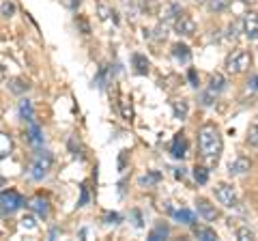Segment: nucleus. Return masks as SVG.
<instances>
[{
  "instance_id": "22",
  "label": "nucleus",
  "mask_w": 258,
  "mask_h": 241,
  "mask_svg": "<svg viewBox=\"0 0 258 241\" xmlns=\"http://www.w3.org/2000/svg\"><path fill=\"white\" fill-rule=\"evenodd\" d=\"M209 11L211 13H222L226 7H228V0H209Z\"/></svg>"
},
{
  "instance_id": "38",
  "label": "nucleus",
  "mask_w": 258,
  "mask_h": 241,
  "mask_svg": "<svg viewBox=\"0 0 258 241\" xmlns=\"http://www.w3.org/2000/svg\"><path fill=\"white\" fill-rule=\"evenodd\" d=\"M183 176H185V170H183V168H181V170H176V179H183Z\"/></svg>"
},
{
  "instance_id": "37",
  "label": "nucleus",
  "mask_w": 258,
  "mask_h": 241,
  "mask_svg": "<svg viewBox=\"0 0 258 241\" xmlns=\"http://www.w3.org/2000/svg\"><path fill=\"white\" fill-rule=\"evenodd\" d=\"M5 188H7V183H5L3 176H0V194H3V192H5Z\"/></svg>"
},
{
  "instance_id": "34",
  "label": "nucleus",
  "mask_w": 258,
  "mask_h": 241,
  "mask_svg": "<svg viewBox=\"0 0 258 241\" xmlns=\"http://www.w3.org/2000/svg\"><path fill=\"white\" fill-rule=\"evenodd\" d=\"M187 78H189V82H191V86H198V76H196V71H194V69H189V74H187Z\"/></svg>"
},
{
  "instance_id": "6",
  "label": "nucleus",
  "mask_w": 258,
  "mask_h": 241,
  "mask_svg": "<svg viewBox=\"0 0 258 241\" xmlns=\"http://www.w3.org/2000/svg\"><path fill=\"white\" fill-rule=\"evenodd\" d=\"M174 30L183 37H191L194 33H196V22H194L191 15L187 13H179L174 20Z\"/></svg>"
},
{
  "instance_id": "18",
  "label": "nucleus",
  "mask_w": 258,
  "mask_h": 241,
  "mask_svg": "<svg viewBox=\"0 0 258 241\" xmlns=\"http://www.w3.org/2000/svg\"><path fill=\"white\" fill-rule=\"evenodd\" d=\"M20 114L24 120H35V110H32V103L28 99L20 101Z\"/></svg>"
},
{
  "instance_id": "7",
  "label": "nucleus",
  "mask_w": 258,
  "mask_h": 241,
  "mask_svg": "<svg viewBox=\"0 0 258 241\" xmlns=\"http://www.w3.org/2000/svg\"><path fill=\"white\" fill-rule=\"evenodd\" d=\"M243 33L249 41L258 39V13H245L243 18Z\"/></svg>"
},
{
  "instance_id": "23",
  "label": "nucleus",
  "mask_w": 258,
  "mask_h": 241,
  "mask_svg": "<svg viewBox=\"0 0 258 241\" xmlns=\"http://www.w3.org/2000/svg\"><path fill=\"white\" fill-rule=\"evenodd\" d=\"M194 179H196L198 183H207L209 181V170L205 166H196L194 168Z\"/></svg>"
},
{
  "instance_id": "3",
  "label": "nucleus",
  "mask_w": 258,
  "mask_h": 241,
  "mask_svg": "<svg viewBox=\"0 0 258 241\" xmlns=\"http://www.w3.org/2000/svg\"><path fill=\"white\" fill-rule=\"evenodd\" d=\"M50 168H52V155L47 153V151H39L37 157H35V162H32V166H30L32 179L39 181V179H43V176H47Z\"/></svg>"
},
{
  "instance_id": "5",
  "label": "nucleus",
  "mask_w": 258,
  "mask_h": 241,
  "mask_svg": "<svg viewBox=\"0 0 258 241\" xmlns=\"http://www.w3.org/2000/svg\"><path fill=\"white\" fill-rule=\"evenodd\" d=\"M0 205H3L5 211L13 213V211H18L20 207L26 205V200H24V198L18 194V192L9 190V192H3V194H0Z\"/></svg>"
},
{
  "instance_id": "27",
  "label": "nucleus",
  "mask_w": 258,
  "mask_h": 241,
  "mask_svg": "<svg viewBox=\"0 0 258 241\" xmlns=\"http://www.w3.org/2000/svg\"><path fill=\"white\" fill-rule=\"evenodd\" d=\"M237 239H241V241H252L254 239V232L249 230V228H239L237 230Z\"/></svg>"
},
{
  "instance_id": "39",
  "label": "nucleus",
  "mask_w": 258,
  "mask_h": 241,
  "mask_svg": "<svg viewBox=\"0 0 258 241\" xmlns=\"http://www.w3.org/2000/svg\"><path fill=\"white\" fill-rule=\"evenodd\" d=\"M196 3H198V5H203V3H207V0H196Z\"/></svg>"
},
{
  "instance_id": "19",
  "label": "nucleus",
  "mask_w": 258,
  "mask_h": 241,
  "mask_svg": "<svg viewBox=\"0 0 258 241\" xmlns=\"http://www.w3.org/2000/svg\"><path fill=\"white\" fill-rule=\"evenodd\" d=\"M224 88H226V80H224V76L215 74V76L211 78V84H209V91L215 93V95H220V93L224 91Z\"/></svg>"
},
{
  "instance_id": "32",
  "label": "nucleus",
  "mask_w": 258,
  "mask_h": 241,
  "mask_svg": "<svg viewBox=\"0 0 258 241\" xmlns=\"http://www.w3.org/2000/svg\"><path fill=\"white\" fill-rule=\"evenodd\" d=\"M217 97V95L215 93H211V91H207L205 95H203V106H211V103H213V99Z\"/></svg>"
},
{
  "instance_id": "4",
  "label": "nucleus",
  "mask_w": 258,
  "mask_h": 241,
  "mask_svg": "<svg viewBox=\"0 0 258 241\" xmlns=\"http://www.w3.org/2000/svg\"><path fill=\"white\" fill-rule=\"evenodd\" d=\"M215 198L220 200L224 207H228V209L239 207V198L235 194V190H232L230 186H226V183H220V186L215 188Z\"/></svg>"
},
{
  "instance_id": "11",
  "label": "nucleus",
  "mask_w": 258,
  "mask_h": 241,
  "mask_svg": "<svg viewBox=\"0 0 258 241\" xmlns=\"http://www.w3.org/2000/svg\"><path fill=\"white\" fill-rule=\"evenodd\" d=\"M249 168H252V162H249L247 157L241 155V157H237L235 162L230 164V174H245Z\"/></svg>"
},
{
  "instance_id": "10",
  "label": "nucleus",
  "mask_w": 258,
  "mask_h": 241,
  "mask_svg": "<svg viewBox=\"0 0 258 241\" xmlns=\"http://www.w3.org/2000/svg\"><path fill=\"white\" fill-rule=\"evenodd\" d=\"M28 207L39 215V218H47V213H50V205H47V200L41 198V196H35V198H32Z\"/></svg>"
},
{
  "instance_id": "35",
  "label": "nucleus",
  "mask_w": 258,
  "mask_h": 241,
  "mask_svg": "<svg viewBox=\"0 0 258 241\" xmlns=\"http://www.w3.org/2000/svg\"><path fill=\"white\" fill-rule=\"evenodd\" d=\"M78 5H80V0H67V7H69V9H78Z\"/></svg>"
},
{
  "instance_id": "25",
  "label": "nucleus",
  "mask_w": 258,
  "mask_h": 241,
  "mask_svg": "<svg viewBox=\"0 0 258 241\" xmlns=\"http://www.w3.org/2000/svg\"><path fill=\"white\" fill-rule=\"evenodd\" d=\"M247 142L252 144V147H258V123H254L252 127H249V132H247Z\"/></svg>"
},
{
  "instance_id": "20",
  "label": "nucleus",
  "mask_w": 258,
  "mask_h": 241,
  "mask_svg": "<svg viewBox=\"0 0 258 241\" xmlns=\"http://www.w3.org/2000/svg\"><path fill=\"white\" fill-rule=\"evenodd\" d=\"M134 65H136V71H138L140 76L149 74V61L144 58L142 54H134Z\"/></svg>"
},
{
  "instance_id": "29",
  "label": "nucleus",
  "mask_w": 258,
  "mask_h": 241,
  "mask_svg": "<svg viewBox=\"0 0 258 241\" xmlns=\"http://www.w3.org/2000/svg\"><path fill=\"white\" fill-rule=\"evenodd\" d=\"M22 228H24V230H35L37 224H35V220H32L30 215H26V218L22 220Z\"/></svg>"
},
{
  "instance_id": "13",
  "label": "nucleus",
  "mask_w": 258,
  "mask_h": 241,
  "mask_svg": "<svg viewBox=\"0 0 258 241\" xmlns=\"http://www.w3.org/2000/svg\"><path fill=\"white\" fill-rule=\"evenodd\" d=\"M194 235H196L198 239H205V241H215L217 239V232L213 228H209V226H196V224H194Z\"/></svg>"
},
{
  "instance_id": "28",
  "label": "nucleus",
  "mask_w": 258,
  "mask_h": 241,
  "mask_svg": "<svg viewBox=\"0 0 258 241\" xmlns=\"http://www.w3.org/2000/svg\"><path fill=\"white\" fill-rule=\"evenodd\" d=\"M0 11H3V15H5V18H11V15L15 13V5H13V3H9V0H7V3H3V7H0Z\"/></svg>"
},
{
  "instance_id": "15",
  "label": "nucleus",
  "mask_w": 258,
  "mask_h": 241,
  "mask_svg": "<svg viewBox=\"0 0 258 241\" xmlns=\"http://www.w3.org/2000/svg\"><path fill=\"white\" fill-rule=\"evenodd\" d=\"M174 218L183 224H189V226L196 224V213L189 211V209H179V211H174Z\"/></svg>"
},
{
  "instance_id": "21",
  "label": "nucleus",
  "mask_w": 258,
  "mask_h": 241,
  "mask_svg": "<svg viewBox=\"0 0 258 241\" xmlns=\"http://www.w3.org/2000/svg\"><path fill=\"white\" fill-rule=\"evenodd\" d=\"M13 144H11V138L7 134H0V157H7L11 153Z\"/></svg>"
},
{
  "instance_id": "16",
  "label": "nucleus",
  "mask_w": 258,
  "mask_h": 241,
  "mask_svg": "<svg viewBox=\"0 0 258 241\" xmlns=\"http://www.w3.org/2000/svg\"><path fill=\"white\" fill-rule=\"evenodd\" d=\"M28 88H30V84H28V82H24L22 78H13V80H9V91L15 93V95L26 93Z\"/></svg>"
},
{
  "instance_id": "1",
  "label": "nucleus",
  "mask_w": 258,
  "mask_h": 241,
  "mask_svg": "<svg viewBox=\"0 0 258 241\" xmlns=\"http://www.w3.org/2000/svg\"><path fill=\"white\" fill-rule=\"evenodd\" d=\"M198 144H200V155L205 157L209 166H215L222 155V136L215 125H205L198 132Z\"/></svg>"
},
{
  "instance_id": "30",
  "label": "nucleus",
  "mask_w": 258,
  "mask_h": 241,
  "mask_svg": "<svg viewBox=\"0 0 258 241\" xmlns=\"http://www.w3.org/2000/svg\"><path fill=\"white\" fill-rule=\"evenodd\" d=\"M97 9H99V18H101V20H108V18H110V15H112V11L108 9V7H106V5H101V3H99V5H97Z\"/></svg>"
},
{
  "instance_id": "26",
  "label": "nucleus",
  "mask_w": 258,
  "mask_h": 241,
  "mask_svg": "<svg viewBox=\"0 0 258 241\" xmlns=\"http://www.w3.org/2000/svg\"><path fill=\"white\" fill-rule=\"evenodd\" d=\"M159 179H161L159 172H151V174H147V176H142L140 183H142V186H153V183H157Z\"/></svg>"
},
{
  "instance_id": "33",
  "label": "nucleus",
  "mask_w": 258,
  "mask_h": 241,
  "mask_svg": "<svg viewBox=\"0 0 258 241\" xmlns=\"http://www.w3.org/2000/svg\"><path fill=\"white\" fill-rule=\"evenodd\" d=\"M120 106H123V116H125V118H132V116H134V110H132V106H127L125 99H123V103H120Z\"/></svg>"
},
{
  "instance_id": "36",
  "label": "nucleus",
  "mask_w": 258,
  "mask_h": 241,
  "mask_svg": "<svg viewBox=\"0 0 258 241\" xmlns=\"http://www.w3.org/2000/svg\"><path fill=\"white\" fill-rule=\"evenodd\" d=\"M5 78H7V67L0 63V80H5Z\"/></svg>"
},
{
  "instance_id": "9",
  "label": "nucleus",
  "mask_w": 258,
  "mask_h": 241,
  "mask_svg": "<svg viewBox=\"0 0 258 241\" xmlns=\"http://www.w3.org/2000/svg\"><path fill=\"white\" fill-rule=\"evenodd\" d=\"M198 213L203 215V218L207 220V222H213V220H217V211H215V207L209 203V200H205V198H200L198 200Z\"/></svg>"
},
{
  "instance_id": "12",
  "label": "nucleus",
  "mask_w": 258,
  "mask_h": 241,
  "mask_svg": "<svg viewBox=\"0 0 258 241\" xmlns=\"http://www.w3.org/2000/svg\"><path fill=\"white\" fill-rule=\"evenodd\" d=\"M172 56H174L176 63H189V58H191L189 47L183 45V43H176V45L172 47Z\"/></svg>"
},
{
  "instance_id": "24",
  "label": "nucleus",
  "mask_w": 258,
  "mask_h": 241,
  "mask_svg": "<svg viewBox=\"0 0 258 241\" xmlns=\"http://www.w3.org/2000/svg\"><path fill=\"white\" fill-rule=\"evenodd\" d=\"M28 125H30V140L39 144L41 142V130H39V125L35 123V120H28Z\"/></svg>"
},
{
  "instance_id": "8",
  "label": "nucleus",
  "mask_w": 258,
  "mask_h": 241,
  "mask_svg": "<svg viewBox=\"0 0 258 241\" xmlns=\"http://www.w3.org/2000/svg\"><path fill=\"white\" fill-rule=\"evenodd\" d=\"M170 153H172L176 159H183L185 155H187V140H185V136H183V134H176V136H174Z\"/></svg>"
},
{
  "instance_id": "31",
  "label": "nucleus",
  "mask_w": 258,
  "mask_h": 241,
  "mask_svg": "<svg viewBox=\"0 0 258 241\" xmlns=\"http://www.w3.org/2000/svg\"><path fill=\"white\" fill-rule=\"evenodd\" d=\"M247 91H249V93H258V76H252V78H249Z\"/></svg>"
},
{
  "instance_id": "17",
  "label": "nucleus",
  "mask_w": 258,
  "mask_h": 241,
  "mask_svg": "<svg viewBox=\"0 0 258 241\" xmlns=\"http://www.w3.org/2000/svg\"><path fill=\"white\" fill-rule=\"evenodd\" d=\"M172 112H174V116L179 118V120L187 118V112H189V108H187V101H183V99H179V101H172Z\"/></svg>"
},
{
  "instance_id": "14",
  "label": "nucleus",
  "mask_w": 258,
  "mask_h": 241,
  "mask_svg": "<svg viewBox=\"0 0 258 241\" xmlns=\"http://www.w3.org/2000/svg\"><path fill=\"white\" fill-rule=\"evenodd\" d=\"M168 235H170V228H168V224L161 222V224H157V226L149 232V239L151 241H159V239H166Z\"/></svg>"
},
{
  "instance_id": "2",
  "label": "nucleus",
  "mask_w": 258,
  "mask_h": 241,
  "mask_svg": "<svg viewBox=\"0 0 258 241\" xmlns=\"http://www.w3.org/2000/svg\"><path fill=\"white\" fill-rule=\"evenodd\" d=\"M249 65H252V54L247 50H232L226 56V71L232 76L243 74V71H247Z\"/></svg>"
}]
</instances>
